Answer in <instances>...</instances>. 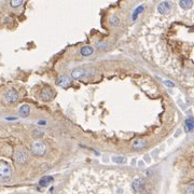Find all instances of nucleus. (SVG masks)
I'll return each mask as SVG.
<instances>
[{"instance_id": "4", "label": "nucleus", "mask_w": 194, "mask_h": 194, "mask_svg": "<svg viewBox=\"0 0 194 194\" xmlns=\"http://www.w3.org/2000/svg\"><path fill=\"white\" fill-rule=\"evenodd\" d=\"M11 173H12V170H11L10 165H8L7 163H0V177H10Z\"/></svg>"}, {"instance_id": "19", "label": "nucleus", "mask_w": 194, "mask_h": 194, "mask_svg": "<svg viewBox=\"0 0 194 194\" xmlns=\"http://www.w3.org/2000/svg\"><path fill=\"white\" fill-rule=\"evenodd\" d=\"M110 23H111L112 26H118V25L120 24V18L116 16H112L110 18Z\"/></svg>"}, {"instance_id": "2", "label": "nucleus", "mask_w": 194, "mask_h": 194, "mask_svg": "<svg viewBox=\"0 0 194 194\" xmlns=\"http://www.w3.org/2000/svg\"><path fill=\"white\" fill-rule=\"evenodd\" d=\"M18 99V94L14 88H10L5 94H4V101L7 103H14Z\"/></svg>"}, {"instance_id": "10", "label": "nucleus", "mask_w": 194, "mask_h": 194, "mask_svg": "<svg viewBox=\"0 0 194 194\" xmlns=\"http://www.w3.org/2000/svg\"><path fill=\"white\" fill-rule=\"evenodd\" d=\"M86 74V71L83 69H74L71 72V78L72 79H81Z\"/></svg>"}, {"instance_id": "24", "label": "nucleus", "mask_w": 194, "mask_h": 194, "mask_svg": "<svg viewBox=\"0 0 194 194\" xmlns=\"http://www.w3.org/2000/svg\"><path fill=\"white\" fill-rule=\"evenodd\" d=\"M16 118H8V120H15Z\"/></svg>"}, {"instance_id": "9", "label": "nucleus", "mask_w": 194, "mask_h": 194, "mask_svg": "<svg viewBox=\"0 0 194 194\" xmlns=\"http://www.w3.org/2000/svg\"><path fill=\"white\" fill-rule=\"evenodd\" d=\"M18 113H20V116H23V118H26V116H29V113H30V107H29V105H23L20 109H18Z\"/></svg>"}, {"instance_id": "22", "label": "nucleus", "mask_w": 194, "mask_h": 194, "mask_svg": "<svg viewBox=\"0 0 194 194\" xmlns=\"http://www.w3.org/2000/svg\"><path fill=\"white\" fill-rule=\"evenodd\" d=\"M188 193H189V194H193V184H191V186L188 188Z\"/></svg>"}, {"instance_id": "11", "label": "nucleus", "mask_w": 194, "mask_h": 194, "mask_svg": "<svg viewBox=\"0 0 194 194\" xmlns=\"http://www.w3.org/2000/svg\"><path fill=\"white\" fill-rule=\"evenodd\" d=\"M80 53L82 54L83 56H90V55H92V54L94 53V49L88 46H82L81 50H80Z\"/></svg>"}, {"instance_id": "21", "label": "nucleus", "mask_w": 194, "mask_h": 194, "mask_svg": "<svg viewBox=\"0 0 194 194\" xmlns=\"http://www.w3.org/2000/svg\"><path fill=\"white\" fill-rule=\"evenodd\" d=\"M106 46H107V44H106L105 42H100V43H98V44H97V48H98L99 50H103L105 48H106Z\"/></svg>"}, {"instance_id": "16", "label": "nucleus", "mask_w": 194, "mask_h": 194, "mask_svg": "<svg viewBox=\"0 0 194 194\" xmlns=\"http://www.w3.org/2000/svg\"><path fill=\"white\" fill-rule=\"evenodd\" d=\"M142 11H144V5H139V7H137V8L134 10V12H133V14H132V20H133V21H136L137 17H138V15H139V14H140Z\"/></svg>"}, {"instance_id": "6", "label": "nucleus", "mask_w": 194, "mask_h": 194, "mask_svg": "<svg viewBox=\"0 0 194 194\" xmlns=\"http://www.w3.org/2000/svg\"><path fill=\"white\" fill-rule=\"evenodd\" d=\"M157 11L161 14H167L170 12V4L167 1H163L157 5Z\"/></svg>"}, {"instance_id": "5", "label": "nucleus", "mask_w": 194, "mask_h": 194, "mask_svg": "<svg viewBox=\"0 0 194 194\" xmlns=\"http://www.w3.org/2000/svg\"><path fill=\"white\" fill-rule=\"evenodd\" d=\"M144 186H145V182H144V180L141 179V178H137V179H135L134 181H133V190L135 191L137 194L140 193L141 191H142V189H144Z\"/></svg>"}, {"instance_id": "20", "label": "nucleus", "mask_w": 194, "mask_h": 194, "mask_svg": "<svg viewBox=\"0 0 194 194\" xmlns=\"http://www.w3.org/2000/svg\"><path fill=\"white\" fill-rule=\"evenodd\" d=\"M164 84H165L166 86H169V87L175 86V83L172 82V81H169V80H165V81H164Z\"/></svg>"}, {"instance_id": "23", "label": "nucleus", "mask_w": 194, "mask_h": 194, "mask_svg": "<svg viewBox=\"0 0 194 194\" xmlns=\"http://www.w3.org/2000/svg\"><path fill=\"white\" fill-rule=\"evenodd\" d=\"M38 124H42V125H44L46 123V121H38Z\"/></svg>"}, {"instance_id": "12", "label": "nucleus", "mask_w": 194, "mask_h": 194, "mask_svg": "<svg viewBox=\"0 0 194 194\" xmlns=\"http://www.w3.org/2000/svg\"><path fill=\"white\" fill-rule=\"evenodd\" d=\"M146 146H147V141L146 140H144V139H137V140L133 144V148L139 150V149L145 148Z\"/></svg>"}, {"instance_id": "18", "label": "nucleus", "mask_w": 194, "mask_h": 194, "mask_svg": "<svg viewBox=\"0 0 194 194\" xmlns=\"http://www.w3.org/2000/svg\"><path fill=\"white\" fill-rule=\"evenodd\" d=\"M23 2H24L23 0H12V1L10 2V4H11V7H13V8H17V7L22 5Z\"/></svg>"}, {"instance_id": "1", "label": "nucleus", "mask_w": 194, "mask_h": 194, "mask_svg": "<svg viewBox=\"0 0 194 194\" xmlns=\"http://www.w3.org/2000/svg\"><path fill=\"white\" fill-rule=\"evenodd\" d=\"M46 147L42 141H35L33 144V152L38 157H42L46 154Z\"/></svg>"}, {"instance_id": "13", "label": "nucleus", "mask_w": 194, "mask_h": 194, "mask_svg": "<svg viewBox=\"0 0 194 194\" xmlns=\"http://www.w3.org/2000/svg\"><path fill=\"white\" fill-rule=\"evenodd\" d=\"M52 181H53V177H51V176H44V177H42L41 179H40L39 184L41 187H48V184Z\"/></svg>"}, {"instance_id": "7", "label": "nucleus", "mask_w": 194, "mask_h": 194, "mask_svg": "<svg viewBox=\"0 0 194 194\" xmlns=\"http://www.w3.org/2000/svg\"><path fill=\"white\" fill-rule=\"evenodd\" d=\"M40 96H41L42 100L48 101V100H50V99L53 97V92H52V90L49 88V87H44L41 91V93H40Z\"/></svg>"}, {"instance_id": "17", "label": "nucleus", "mask_w": 194, "mask_h": 194, "mask_svg": "<svg viewBox=\"0 0 194 194\" xmlns=\"http://www.w3.org/2000/svg\"><path fill=\"white\" fill-rule=\"evenodd\" d=\"M112 161L116 164H124L126 162V157H112Z\"/></svg>"}, {"instance_id": "15", "label": "nucleus", "mask_w": 194, "mask_h": 194, "mask_svg": "<svg viewBox=\"0 0 194 194\" xmlns=\"http://www.w3.org/2000/svg\"><path fill=\"white\" fill-rule=\"evenodd\" d=\"M184 127H186L187 132H192L194 127V122L192 118H189L188 120H186V123H184Z\"/></svg>"}, {"instance_id": "8", "label": "nucleus", "mask_w": 194, "mask_h": 194, "mask_svg": "<svg viewBox=\"0 0 194 194\" xmlns=\"http://www.w3.org/2000/svg\"><path fill=\"white\" fill-rule=\"evenodd\" d=\"M71 84V79L69 77H61L57 81V85L62 87H68Z\"/></svg>"}, {"instance_id": "14", "label": "nucleus", "mask_w": 194, "mask_h": 194, "mask_svg": "<svg viewBox=\"0 0 194 194\" xmlns=\"http://www.w3.org/2000/svg\"><path fill=\"white\" fill-rule=\"evenodd\" d=\"M179 5H180L183 10H188V9H190L191 7L193 5V1H192V0H181V1L179 2Z\"/></svg>"}, {"instance_id": "3", "label": "nucleus", "mask_w": 194, "mask_h": 194, "mask_svg": "<svg viewBox=\"0 0 194 194\" xmlns=\"http://www.w3.org/2000/svg\"><path fill=\"white\" fill-rule=\"evenodd\" d=\"M15 160H16V162L20 163V164L25 163V162L28 160V153H27V151H26L24 148H18L16 151H15Z\"/></svg>"}]
</instances>
